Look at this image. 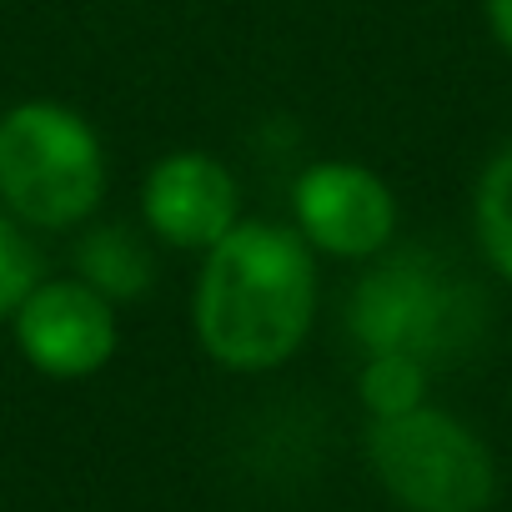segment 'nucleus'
I'll list each match as a JSON object with an SVG mask.
<instances>
[{"mask_svg":"<svg viewBox=\"0 0 512 512\" xmlns=\"http://www.w3.org/2000/svg\"><path fill=\"white\" fill-rule=\"evenodd\" d=\"M317 262L312 246L277 221H236L196 282V337L226 372L282 367L312 332Z\"/></svg>","mask_w":512,"mask_h":512,"instance_id":"obj_1","label":"nucleus"},{"mask_svg":"<svg viewBox=\"0 0 512 512\" xmlns=\"http://www.w3.org/2000/svg\"><path fill=\"white\" fill-rule=\"evenodd\" d=\"M352 337L372 352H402L422 367L457 362L477 347L487 327V297L447 256L427 246L392 251L352 287L347 302Z\"/></svg>","mask_w":512,"mask_h":512,"instance_id":"obj_2","label":"nucleus"},{"mask_svg":"<svg viewBox=\"0 0 512 512\" xmlns=\"http://www.w3.org/2000/svg\"><path fill=\"white\" fill-rule=\"evenodd\" d=\"M106 156L91 121L56 101H21L0 116V201L16 221L61 231L96 211Z\"/></svg>","mask_w":512,"mask_h":512,"instance_id":"obj_3","label":"nucleus"},{"mask_svg":"<svg viewBox=\"0 0 512 512\" xmlns=\"http://www.w3.org/2000/svg\"><path fill=\"white\" fill-rule=\"evenodd\" d=\"M367 457L387 497L407 512H487L497 492V467L482 437L427 402L402 417H377Z\"/></svg>","mask_w":512,"mask_h":512,"instance_id":"obj_4","label":"nucleus"},{"mask_svg":"<svg viewBox=\"0 0 512 512\" xmlns=\"http://www.w3.org/2000/svg\"><path fill=\"white\" fill-rule=\"evenodd\" d=\"M16 347L41 377L56 382L96 377L121 347L116 302H106L81 277L36 282V292L16 307Z\"/></svg>","mask_w":512,"mask_h":512,"instance_id":"obj_5","label":"nucleus"},{"mask_svg":"<svg viewBox=\"0 0 512 512\" xmlns=\"http://www.w3.org/2000/svg\"><path fill=\"white\" fill-rule=\"evenodd\" d=\"M292 206L302 241L327 256H377L397 231V201L387 181L357 161H322L297 176Z\"/></svg>","mask_w":512,"mask_h":512,"instance_id":"obj_6","label":"nucleus"},{"mask_svg":"<svg viewBox=\"0 0 512 512\" xmlns=\"http://www.w3.org/2000/svg\"><path fill=\"white\" fill-rule=\"evenodd\" d=\"M141 211L166 246L211 251L241 221L236 176L206 151H176L151 166L141 186Z\"/></svg>","mask_w":512,"mask_h":512,"instance_id":"obj_7","label":"nucleus"},{"mask_svg":"<svg viewBox=\"0 0 512 512\" xmlns=\"http://www.w3.org/2000/svg\"><path fill=\"white\" fill-rule=\"evenodd\" d=\"M76 267H81V282L96 287L106 302H131L146 292L151 282V256L146 246L121 231V226H106V231H91L81 246H76Z\"/></svg>","mask_w":512,"mask_h":512,"instance_id":"obj_8","label":"nucleus"},{"mask_svg":"<svg viewBox=\"0 0 512 512\" xmlns=\"http://www.w3.org/2000/svg\"><path fill=\"white\" fill-rule=\"evenodd\" d=\"M477 241L487 251V262L512 282V146H502L482 181H477Z\"/></svg>","mask_w":512,"mask_h":512,"instance_id":"obj_9","label":"nucleus"},{"mask_svg":"<svg viewBox=\"0 0 512 512\" xmlns=\"http://www.w3.org/2000/svg\"><path fill=\"white\" fill-rule=\"evenodd\" d=\"M357 392H362L372 422L377 417H402V412L422 407V397H427V367L412 362V357H402V352H372L367 367H362V377H357Z\"/></svg>","mask_w":512,"mask_h":512,"instance_id":"obj_10","label":"nucleus"},{"mask_svg":"<svg viewBox=\"0 0 512 512\" xmlns=\"http://www.w3.org/2000/svg\"><path fill=\"white\" fill-rule=\"evenodd\" d=\"M41 282V256L21 221L11 211H0V317H16V307L36 292Z\"/></svg>","mask_w":512,"mask_h":512,"instance_id":"obj_11","label":"nucleus"},{"mask_svg":"<svg viewBox=\"0 0 512 512\" xmlns=\"http://www.w3.org/2000/svg\"><path fill=\"white\" fill-rule=\"evenodd\" d=\"M482 6H487V26H492L497 46L512 56V0H482Z\"/></svg>","mask_w":512,"mask_h":512,"instance_id":"obj_12","label":"nucleus"}]
</instances>
